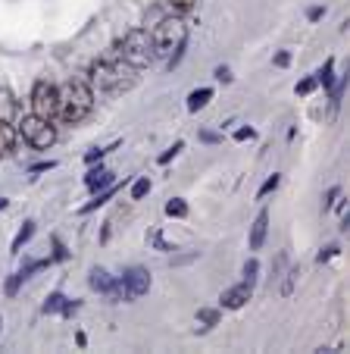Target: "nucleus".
<instances>
[{"label":"nucleus","instance_id":"f257e3e1","mask_svg":"<svg viewBox=\"0 0 350 354\" xmlns=\"http://www.w3.org/2000/svg\"><path fill=\"white\" fill-rule=\"evenodd\" d=\"M94 107V94L85 82H69V85L60 88V107H57V116L63 122H81Z\"/></svg>","mask_w":350,"mask_h":354},{"label":"nucleus","instance_id":"f03ea898","mask_svg":"<svg viewBox=\"0 0 350 354\" xmlns=\"http://www.w3.org/2000/svg\"><path fill=\"white\" fill-rule=\"evenodd\" d=\"M119 57H122V63H128L132 69L150 66L153 57H157L153 38L144 32V28H132V32L122 38V44H119Z\"/></svg>","mask_w":350,"mask_h":354},{"label":"nucleus","instance_id":"7ed1b4c3","mask_svg":"<svg viewBox=\"0 0 350 354\" xmlns=\"http://www.w3.org/2000/svg\"><path fill=\"white\" fill-rule=\"evenodd\" d=\"M91 82L97 88H104V91H110V94H122L135 85V73H132L128 63L126 66H122V63H94Z\"/></svg>","mask_w":350,"mask_h":354},{"label":"nucleus","instance_id":"20e7f679","mask_svg":"<svg viewBox=\"0 0 350 354\" xmlns=\"http://www.w3.org/2000/svg\"><path fill=\"white\" fill-rule=\"evenodd\" d=\"M153 47L157 50H166V54H172V50H182L185 47V41H188V28H185V22L182 19H163L157 28H153Z\"/></svg>","mask_w":350,"mask_h":354},{"label":"nucleus","instance_id":"39448f33","mask_svg":"<svg viewBox=\"0 0 350 354\" xmlns=\"http://www.w3.org/2000/svg\"><path fill=\"white\" fill-rule=\"evenodd\" d=\"M16 132H19L32 147H38V151H47V147L57 141V129L50 126V120H41V116H35V113L22 116V122H19Z\"/></svg>","mask_w":350,"mask_h":354},{"label":"nucleus","instance_id":"423d86ee","mask_svg":"<svg viewBox=\"0 0 350 354\" xmlns=\"http://www.w3.org/2000/svg\"><path fill=\"white\" fill-rule=\"evenodd\" d=\"M60 107V88L50 85V82H35L32 88V113L41 120H53Z\"/></svg>","mask_w":350,"mask_h":354},{"label":"nucleus","instance_id":"0eeeda50","mask_svg":"<svg viewBox=\"0 0 350 354\" xmlns=\"http://www.w3.org/2000/svg\"><path fill=\"white\" fill-rule=\"evenodd\" d=\"M147 292H150V273L144 267H132L122 276V295H126V301H138Z\"/></svg>","mask_w":350,"mask_h":354},{"label":"nucleus","instance_id":"6e6552de","mask_svg":"<svg viewBox=\"0 0 350 354\" xmlns=\"http://www.w3.org/2000/svg\"><path fill=\"white\" fill-rule=\"evenodd\" d=\"M91 288H97L100 295H106L110 301H122V282L116 276H110L106 270H91Z\"/></svg>","mask_w":350,"mask_h":354},{"label":"nucleus","instance_id":"1a4fd4ad","mask_svg":"<svg viewBox=\"0 0 350 354\" xmlns=\"http://www.w3.org/2000/svg\"><path fill=\"white\" fill-rule=\"evenodd\" d=\"M247 301H251V282H241V286H231L229 292L222 295V308L238 310V308H244Z\"/></svg>","mask_w":350,"mask_h":354},{"label":"nucleus","instance_id":"9d476101","mask_svg":"<svg viewBox=\"0 0 350 354\" xmlns=\"http://www.w3.org/2000/svg\"><path fill=\"white\" fill-rule=\"evenodd\" d=\"M266 229H269V214L260 210V216L253 220V229H251V251H260L266 241Z\"/></svg>","mask_w":350,"mask_h":354},{"label":"nucleus","instance_id":"9b49d317","mask_svg":"<svg viewBox=\"0 0 350 354\" xmlns=\"http://www.w3.org/2000/svg\"><path fill=\"white\" fill-rule=\"evenodd\" d=\"M16 138H19V132H16L10 122H0V157H10L16 151Z\"/></svg>","mask_w":350,"mask_h":354},{"label":"nucleus","instance_id":"f8f14e48","mask_svg":"<svg viewBox=\"0 0 350 354\" xmlns=\"http://www.w3.org/2000/svg\"><path fill=\"white\" fill-rule=\"evenodd\" d=\"M16 116V97L7 85H0V122H10Z\"/></svg>","mask_w":350,"mask_h":354},{"label":"nucleus","instance_id":"ddd939ff","mask_svg":"<svg viewBox=\"0 0 350 354\" xmlns=\"http://www.w3.org/2000/svg\"><path fill=\"white\" fill-rule=\"evenodd\" d=\"M110 182H113V173H106V169H94V173L85 176V185L91 188V192H104Z\"/></svg>","mask_w":350,"mask_h":354},{"label":"nucleus","instance_id":"4468645a","mask_svg":"<svg viewBox=\"0 0 350 354\" xmlns=\"http://www.w3.org/2000/svg\"><path fill=\"white\" fill-rule=\"evenodd\" d=\"M213 97V88H197V91H191V97H188V110L191 113H197L200 107H206Z\"/></svg>","mask_w":350,"mask_h":354},{"label":"nucleus","instance_id":"2eb2a0df","mask_svg":"<svg viewBox=\"0 0 350 354\" xmlns=\"http://www.w3.org/2000/svg\"><path fill=\"white\" fill-rule=\"evenodd\" d=\"M44 310H47V314H57V310H66V314H69V310H72V308H69V304H66V298H63V295L57 292V295H50V298H47Z\"/></svg>","mask_w":350,"mask_h":354},{"label":"nucleus","instance_id":"dca6fc26","mask_svg":"<svg viewBox=\"0 0 350 354\" xmlns=\"http://www.w3.org/2000/svg\"><path fill=\"white\" fill-rule=\"evenodd\" d=\"M32 235H35V223H26V226L19 229V235L13 239V251H22V245H26Z\"/></svg>","mask_w":350,"mask_h":354},{"label":"nucleus","instance_id":"f3484780","mask_svg":"<svg viewBox=\"0 0 350 354\" xmlns=\"http://www.w3.org/2000/svg\"><path fill=\"white\" fill-rule=\"evenodd\" d=\"M166 214L169 216H188V204L182 198H172L169 204H166Z\"/></svg>","mask_w":350,"mask_h":354},{"label":"nucleus","instance_id":"a211bd4d","mask_svg":"<svg viewBox=\"0 0 350 354\" xmlns=\"http://www.w3.org/2000/svg\"><path fill=\"white\" fill-rule=\"evenodd\" d=\"M147 192H150V179H147V176H141V179L135 182V188H132V198H135V201H141Z\"/></svg>","mask_w":350,"mask_h":354},{"label":"nucleus","instance_id":"6ab92c4d","mask_svg":"<svg viewBox=\"0 0 350 354\" xmlns=\"http://www.w3.org/2000/svg\"><path fill=\"white\" fill-rule=\"evenodd\" d=\"M110 198H113V188H110V192H104V194H97V201H91V204H85V207H81V214H91L94 207H104V204H106V201H110Z\"/></svg>","mask_w":350,"mask_h":354},{"label":"nucleus","instance_id":"aec40b11","mask_svg":"<svg viewBox=\"0 0 350 354\" xmlns=\"http://www.w3.org/2000/svg\"><path fill=\"white\" fill-rule=\"evenodd\" d=\"M257 273H260V263H257V261H247V263H244V276H247V282L257 279Z\"/></svg>","mask_w":350,"mask_h":354},{"label":"nucleus","instance_id":"412c9836","mask_svg":"<svg viewBox=\"0 0 350 354\" xmlns=\"http://www.w3.org/2000/svg\"><path fill=\"white\" fill-rule=\"evenodd\" d=\"M22 279H26V273H16L13 279L7 282V295H16V292H19V282H22Z\"/></svg>","mask_w":350,"mask_h":354},{"label":"nucleus","instance_id":"4be33fe9","mask_svg":"<svg viewBox=\"0 0 350 354\" xmlns=\"http://www.w3.org/2000/svg\"><path fill=\"white\" fill-rule=\"evenodd\" d=\"M316 85H319V79H304V82L298 85V94H310Z\"/></svg>","mask_w":350,"mask_h":354},{"label":"nucleus","instance_id":"5701e85b","mask_svg":"<svg viewBox=\"0 0 350 354\" xmlns=\"http://www.w3.org/2000/svg\"><path fill=\"white\" fill-rule=\"evenodd\" d=\"M275 188H278V176H272V179H266V185L260 188V198H266V194L275 192Z\"/></svg>","mask_w":350,"mask_h":354},{"label":"nucleus","instance_id":"b1692460","mask_svg":"<svg viewBox=\"0 0 350 354\" xmlns=\"http://www.w3.org/2000/svg\"><path fill=\"white\" fill-rule=\"evenodd\" d=\"M200 320H204V323H210V326H213V323H219V314H216V310H200Z\"/></svg>","mask_w":350,"mask_h":354},{"label":"nucleus","instance_id":"393cba45","mask_svg":"<svg viewBox=\"0 0 350 354\" xmlns=\"http://www.w3.org/2000/svg\"><path fill=\"white\" fill-rule=\"evenodd\" d=\"M179 151H182V141H179V145H175V147H172V151H166V154H163V157H159V163H169V160H172V157L179 154Z\"/></svg>","mask_w":350,"mask_h":354},{"label":"nucleus","instance_id":"a878e982","mask_svg":"<svg viewBox=\"0 0 350 354\" xmlns=\"http://www.w3.org/2000/svg\"><path fill=\"white\" fill-rule=\"evenodd\" d=\"M235 138H238V141H244V138H253V129H238V132H235Z\"/></svg>","mask_w":350,"mask_h":354},{"label":"nucleus","instance_id":"bb28decb","mask_svg":"<svg viewBox=\"0 0 350 354\" xmlns=\"http://www.w3.org/2000/svg\"><path fill=\"white\" fill-rule=\"evenodd\" d=\"M172 7H175V10H188V7H191V0H172Z\"/></svg>","mask_w":350,"mask_h":354},{"label":"nucleus","instance_id":"cd10ccee","mask_svg":"<svg viewBox=\"0 0 350 354\" xmlns=\"http://www.w3.org/2000/svg\"><path fill=\"white\" fill-rule=\"evenodd\" d=\"M104 154H106V151H91V154H88L85 160H88V163H94V160H100V157H104Z\"/></svg>","mask_w":350,"mask_h":354},{"label":"nucleus","instance_id":"c85d7f7f","mask_svg":"<svg viewBox=\"0 0 350 354\" xmlns=\"http://www.w3.org/2000/svg\"><path fill=\"white\" fill-rule=\"evenodd\" d=\"M335 251H338V248H325L322 254H319V263H322V261H329V257H331V254H335Z\"/></svg>","mask_w":350,"mask_h":354},{"label":"nucleus","instance_id":"c756f323","mask_svg":"<svg viewBox=\"0 0 350 354\" xmlns=\"http://www.w3.org/2000/svg\"><path fill=\"white\" fill-rule=\"evenodd\" d=\"M288 60H291L288 54H278V57H275V63H278V66H288Z\"/></svg>","mask_w":350,"mask_h":354},{"label":"nucleus","instance_id":"7c9ffc66","mask_svg":"<svg viewBox=\"0 0 350 354\" xmlns=\"http://www.w3.org/2000/svg\"><path fill=\"white\" fill-rule=\"evenodd\" d=\"M3 207H7V201H3V198H0V210H3Z\"/></svg>","mask_w":350,"mask_h":354}]
</instances>
